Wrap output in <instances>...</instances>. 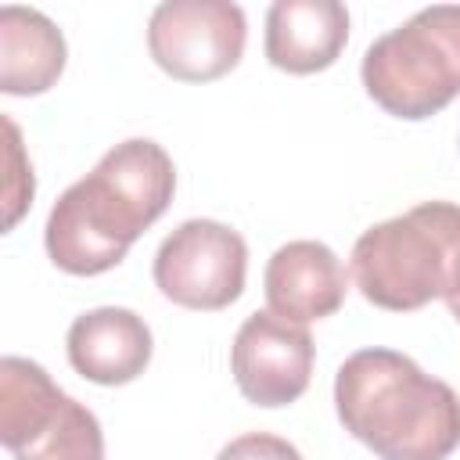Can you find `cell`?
<instances>
[{
    "label": "cell",
    "mask_w": 460,
    "mask_h": 460,
    "mask_svg": "<svg viewBox=\"0 0 460 460\" xmlns=\"http://www.w3.org/2000/svg\"><path fill=\"white\" fill-rule=\"evenodd\" d=\"M313 334L277 313H252L230 345V370L241 395L255 406H288L309 388Z\"/></svg>",
    "instance_id": "7"
},
{
    "label": "cell",
    "mask_w": 460,
    "mask_h": 460,
    "mask_svg": "<svg viewBox=\"0 0 460 460\" xmlns=\"http://www.w3.org/2000/svg\"><path fill=\"white\" fill-rule=\"evenodd\" d=\"M68 406L72 395H65L40 363L22 356L0 359V442L11 453L47 435Z\"/></svg>",
    "instance_id": "12"
},
{
    "label": "cell",
    "mask_w": 460,
    "mask_h": 460,
    "mask_svg": "<svg viewBox=\"0 0 460 460\" xmlns=\"http://www.w3.org/2000/svg\"><path fill=\"white\" fill-rule=\"evenodd\" d=\"M446 305H449V316H456V320H460V295L446 298Z\"/></svg>",
    "instance_id": "15"
},
{
    "label": "cell",
    "mask_w": 460,
    "mask_h": 460,
    "mask_svg": "<svg viewBox=\"0 0 460 460\" xmlns=\"http://www.w3.org/2000/svg\"><path fill=\"white\" fill-rule=\"evenodd\" d=\"M11 456L14 460H104V435L97 417L72 399L65 417L47 435H40L36 442H29Z\"/></svg>",
    "instance_id": "13"
},
{
    "label": "cell",
    "mask_w": 460,
    "mask_h": 460,
    "mask_svg": "<svg viewBox=\"0 0 460 460\" xmlns=\"http://www.w3.org/2000/svg\"><path fill=\"white\" fill-rule=\"evenodd\" d=\"M65 36L36 7H0V90L32 97L58 83L65 72Z\"/></svg>",
    "instance_id": "11"
},
{
    "label": "cell",
    "mask_w": 460,
    "mask_h": 460,
    "mask_svg": "<svg viewBox=\"0 0 460 460\" xmlns=\"http://www.w3.org/2000/svg\"><path fill=\"white\" fill-rule=\"evenodd\" d=\"M367 93L395 119H431L460 93V4H431L363 54Z\"/></svg>",
    "instance_id": "4"
},
{
    "label": "cell",
    "mask_w": 460,
    "mask_h": 460,
    "mask_svg": "<svg viewBox=\"0 0 460 460\" xmlns=\"http://www.w3.org/2000/svg\"><path fill=\"white\" fill-rule=\"evenodd\" d=\"M334 410L381 460H446L460 446V395L395 349H359L334 377Z\"/></svg>",
    "instance_id": "2"
},
{
    "label": "cell",
    "mask_w": 460,
    "mask_h": 460,
    "mask_svg": "<svg viewBox=\"0 0 460 460\" xmlns=\"http://www.w3.org/2000/svg\"><path fill=\"white\" fill-rule=\"evenodd\" d=\"M262 291L270 313L291 323H309L341 309L349 273L323 241H288L270 255Z\"/></svg>",
    "instance_id": "8"
},
{
    "label": "cell",
    "mask_w": 460,
    "mask_h": 460,
    "mask_svg": "<svg viewBox=\"0 0 460 460\" xmlns=\"http://www.w3.org/2000/svg\"><path fill=\"white\" fill-rule=\"evenodd\" d=\"M244 40V11L230 0H165L147 22V50L155 65L180 83L226 75L241 61Z\"/></svg>",
    "instance_id": "6"
},
{
    "label": "cell",
    "mask_w": 460,
    "mask_h": 460,
    "mask_svg": "<svg viewBox=\"0 0 460 460\" xmlns=\"http://www.w3.org/2000/svg\"><path fill=\"white\" fill-rule=\"evenodd\" d=\"M216 460H302V453L288 438H280V435L248 431V435L226 442Z\"/></svg>",
    "instance_id": "14"
},
{
    "label": "cell",
    "mask_w": 460,
    "mask_h": 460,
    "mask_svg": "<svg viewBox=\"0 0 460 460\" xmlns=\"http://www.w3.org/2000/svg\"><path fill=\"white\" fill-rule=\"evenodd\" d=\"M248 273L244 237L216 219L180 223L155 252L158 291L183 309H226L241 298Z\"/></svg>",
    "instance_id": "5"
},
{
    "label": "cell",
    "mask_w": 460,
    "mask_h": 460,
    "mask_svg": "<svg viewBox=\"0 0 460 460\" xmlns=\"http://www.w3.org/2000/svg\"><path fill=\"white\" fill-rule=\"evenodd\" d=\"M147 323L122 305H101L72 320L68 327V363L93 385H129L151 363Z\"/></svg>",
    "instance_id": "9"
},
{
    "label": "cell",
    "mask_w": 460,
    "mask_h": 460,
    "mask_svg": "<svg viewBox=\"0 0 460 460\" xmlns=\"http://www.w3.org/2000/svg\"><path fill=\"white\" fill-rule=\"evenodd\" d=\"M352 277L370 305L392 313L460 295V205L424 201L374 223L352 244Z\"/></svg>",
    "instance_id": "3"
},
{
    "label": "cell",
    "mask_w": 460,
    "mask_h": 460,
    "mask_svg": "<svg viewBox=\"0 0 460 460\" xmlns=\"http://www.w3.org/2000/svg\"><path fill=\"white\" fill-rule=\"evenodd\" d=\"M349 40V11L338 0H277L266 11V58L291 75H313L338 61Z\"/></svg>",
    "instance_id": "10"
},
{
    "label": "cell",
    "mask_w": 460,
    "mask_h": 460,
    "mask_svg": "<svg viewBox=\"0 0 460 460\" xmlns=\"http://www.w3.org/2000/svg\"><path fill=\"white\" fill-rule=\"evenodd\" d=\"M176 169L162 144L133 137L115 144L93 172L75 180L47 216V255L72 277L119 266L129 244L169 208Z\"/></svg>",
    "instance_id": "1"
}]
</instances>
